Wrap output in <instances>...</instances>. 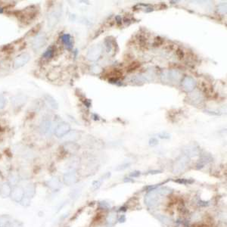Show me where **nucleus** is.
Instances as JSON below:
<instances>
[{"label":"nucleus","instance_id":"1","mask_svg":"<svg viewBox=\"0 0 227 227\" xmlns=\"http://www.w3.org/2000/svg\"><path fill=\"white\" fill-rule=\"evenodd\" d=\"M24 196H25L24 191L23 187L18 186V185H16V186L13 187L10 195L12 201H14L15 202L17 203H20L21 201H22V199L24 198Z\"/></svg>","mask_w":227,"mask_h":227},{"label":"nucleus","instance_id":"2","mask_svg":"<svg viewBox=\"0 0 227 227\" xmlns=\"http://www.w3.org/2000/svg\"><path fill=\"white\" fill-rule=\"evenodd\" d=\"M30 59V55L28 53H23L15 58L13 62V67L15 69H18L24 66Z\"/></svg>","mask_w":227,"mask_h":227},{"label":"nucleus","instance_id":"3","mask_svg":"<svg viewBox=\"0 0 227 227\" xmlns=\"http://www.w3.org/2000/svg\"><path fill=\"white\" fill-rule=\"evenodd\" d=\"M46 37L45 34H39L35 37L34 40H33V43H32V46L33 49L34 50H38L40 48L46 44Z\"/></svg>","mask_w":227,"mask_h":227},{"label":"nucleus","instance_id":"4","mask_svg":"<svg viewBox=\"0 0 227 227\" xmlns=\"http://www.w3.org/2000/svg\"><path fill=\"white\" fill-rule=\"evenodd\" d=\"M70 129H71V127H70L69 124H66V123H63V124L58 125V127L55 129V134L56 135V136L62 137L64 135L69 133Z\"/></svg>","mask_w":227,"mask_h":227},{"label":"nucleus","instance_id":"5","mask_svg":"<svg viewBox=\"0 0 227 227\" xmlns=\"http://www.w3.org/2000/svg\"><path fill=\"white\" fill-rule=\"evenodd\" d=\"M12 186L9 183H4L0 186V196L2 198H6L10 197L11 193H12Z\"/></svg>","mask_w":227,"mask_h":227},{"label":"nucleus","instance_id":"6","mask_svg":"<svg viewBox=\"0 0 227 227\" xmlns=\"http://www.w3.org/2000/svg\"><path fill=\"white\" fill-rule=\"evenodd\" d=\"M101 46H96L89 50L88 55H87V57H88L89 60L96 61L99 58V56L101 55Z\"/></svg>","mask_w":227,"mask_h":227},{"label":"nucleus","instance_id":"7","mask_svg":"<svg viewBox=\"0 0 227 227\" xmlns=\"http://www.w3.org/2000/svg\"><path fill=\"white\" fill-rule=\"evenodd\" d=\"M27 98L24 95H17L12 98V103L14 106L21 107L27 102Z\"/></svg>","mask_w":227,"mask_h":227},{"label":"nucleus","instance_id":"8","mask_svg":"<svg viewBox=\"0 0 227 227\" xmlns=\"http://www.w3.org/2000/svg\"><path fill=\"white\" fill-rule=\"evenodd\" d=\"M24 191V195L26 197L29 198L31 199L32 198L34 197V195H36V186L35 185L32 183H29V184H27L23 188Z\"/></svg>","mask_w":227,"mask_h":227},{"label":"nucleus","instance_id":"9","mask_svg":"<svg viewBox=\"0 0 227 227\" xmlns=\"http://www.w3.org/2000/svg\"><path fill=\"white\" fill-rule=\"evenodd\" d=\"M12 217L8 214L0 215V227H9L12 223Z\"/></svg>","mask_w":227,"mask_h":227},{"label":"nucleus","instance_id":"10","mask_svg":"<svg viewBox=\"0 0 227 227\" xmlns=\"http://www.w3.org/2000/svg\"><path fill=\"white\" fill-rule=\"evenodd\" d=\"M183 86L184 89L186 91H192L194 89L195 86V80L191 77H185L183 81Z\"/></svg>","mask_w":227,"mask_h":227},{"label":"nucleus","instance_id":"11","mask_svg":"<svg viewBox=\"0 0 227 227\" xmlns=\"http://www.w3.org/2000/svg\"><path fill=\"white\" fill-rule=\"evenodd\" d=\"M52 123L49 121H44L41 123L40 126V130L42 133L47 134L51 131Z\"/></svg>","mask_w":227,"mask_h":227},{"label":"nucleus","instance_id":"12","mask_svg":"<svg viewBox=\"0 0 227 227\" xmlns=\"http://www.w3.org/2000/svg\"><path fill=\"white\" fill-rule=\"evenodd\" d=\"M76 181V175L74 173L71 172L64 175V182L67 185H71V184L74 183Z\"/></svg>","mask_w":227,"mask_h":227},{"label":"nucleus","instance_id":"13","mask_svg":"<svg viewBox=\"0 0 227 227\" xmlns=\"http://www.w3.org/2000/svg\"><path fill=\"white\" fill-rule=\"evenodd\" d=\"M61 39H62V42H63V43L64 45H65V46L67 48V49H71V48H72V45H73L72 39H71V37L69 34L62 35Z\"/></svg>","mask_w":227,"mask_h":227},{"label":"nucleus","instance_id":"14","mask_svg":"<svg viewBox=\"0 0 227 227\" xmlns=\"http://www.w3.org/2000/svg\"><path fill=\"white\" fill-rule=\"evenodd\" d=\"M45 99H46V101L47 102L48 105H49L52 108H53V109L58 108V103L56 102V101H55V100L53 99L52 96L46 95V96H45Z\"/></svg>","mask_w":227,"mask_h":227},{"label":"nucleus","instance_id":"15","mask_svg":"<svg viewBox=\"0 0 227 227\" xmlns=\"http://www.w3.org/2000/svg\"><path fill=\"white\" fill-rule=\"evenodd\" d=\"M8 183L10 184L12 186L15 187L17 185V183H19V176L18 175L16 174V173H12V174L10 175L9 178H8Z\"/></svg>","mask_w":227,"mask_h":227},{"label":"nucleus","instance_id":"16","mask_svg":"<svg viewBox=\"0 0 227 227\" xmlns=\"http://www.w3.org/2000/svg\"><path fill=\"white\" fill-rule=\"evenodd\" d=\"M48 186L52 189H58L60 187V183L57 179H52L48 181Z\"/></svg>","mask_w":227,"mask_h":227},{"label":"nucleus","instance_id":"17","mask_svg":"<svg viewBox=\"0 0 227 227\" xmlns=\"http://www.w3.org/2000/svg\"><path fill=\"white\" fill-rule=\"evenodd\" d=\"M175 182L179 184H182V185H186V184L193 183H194V180H186V179H178V180H175Z\"/></svg>","mask_w":227,"mask_h":227},{"label":"nucleus","instance_id":"18","mask_svg":"<svg viewBox=\"0 0 227 227\" xmlns=\"http://www.w3.org/2000/svg\"><path fill=\"white\" fill-rule=\"evenodd\" d=\"M53 54H54V50H53L52 48H49V49L46 50V52L43 54V56L46 58H49L53 56Z\"/></svg>","mask_w":227,"mask_h":227},{"label":"nucleus","instance_id":"19","mask_svg":"<svg viewBox=\"0 0 227 227\" xmlns=\"http://www.w3.org/2000/svg\"><path fill=\"white\" fill-rule=\"evenodd\" d=\"M30 202H31V201H30V198L26 197V196H24V198L22 199V201H21V205H22V206H24V207H28L30 206Z\"/></svg>","mask_w":227,"mask_h":227},{"label":"nucleus","instance_id":"20","mask_svg":"<svg viewBox=\"0 0 227 227\" xmlns=\"http://www.w3.org/2000/svg\"><path fill=\"white\" fill-rule=\"evenodd\" d=\"M9 227H24V224H23L21 221L15 220V221H12Z\"/></svg>","mask_w":227,"mask_h":227},{"label":"nucleus","instance_id":"21","mask_svg":"<svg viewBox=\"0 0 227 227\" xmlns=\"http://www.w3.org/2000/svg\"><path fill=\"white\" fill-rule=\"evenodd\" d=\"M158 137L160 139H169L170 138V135L169 133H166V132H162V133L158 134Z\"/></svg>","mask_w":227,"mask_h":227},{"label":"nucleus","instance_id":"22","mask_svg":"<svg viewBox=\"0 0 227 227\" xmlns=\"http://www.w3.org/2000/svg\"><path fill=\"white\" fill-rule=\"evenodd\" d=\"M5 105V99L4 96L0 95V109H2Z\"/></svg>","mask_w":227,"mask_h":227},{"label":"nucleus","instance_id":"23","mask_svg":"<svg viewBox=\"0 0 227 227\" xmlns=\"http://www.w3.org/2000/svg\"><path fill=\"white\" fill-rule=\"evenodd\" d=\"M162 43H163V40H162L161 38H160V37H158V38L155 39V42H154V46H159L160 45H161Z\"/></svg>","mask_w":227,"mask_h":227},{"label":"nucleus","instance_id":"24","mask_svg":"<svg viewBox=\"0 0 227 227\" xmlns=\"http://www.w3.org/2000/svg\"><path fill=\"white\" fill-rule=\"evenodd\" d=\"M158 144V141L156 138H151L149 140V145L151 146H155Z\"/></svg>","mask_w":227,"mask_h":227},{"label":"nucleus","instance_id":"25","mask_svg":"<svg viewBox=\"0 0 227 227\" xmlns=\"http://www.w3.org/2000/svg\"><path fill=\"white\" fill-rule=\"evenodd\" d=\"M141 175V172L140 171H138V170H136V171H133V172H132L130 174V177H139V176Z\"/></svg>","mask_w":227,"mask_h":227},{"label":"nucleus","instance_id":"26","mask_svg":"<svg viewBox=\"0 0 227 227\" xmlns=\"http://www.w3.org/2000/svg\"><path fill=\"white\" fill-rule=\"evenodd\" d=\"M139 66V64L138 63H133L129 67V71H134L135 69H136Z\"/></svg>","mask_w":227,"mask_h":227},{"label":"nucleus","instance_id":"27","mask_svg":"<svg viewBox=\"0 0 227 227\" xmlns=\"http://www.w3.org/2000/svg\"><path fill=\"white\" fill-rule=\"evenodd\" d=\"M159 185H148V186H146L145 189H146V190L148 191V192H150V191H153L154 189H156L157 187Z\"/></svg>","mask_w":227,"mask_h":227},{"label":"nucleus","instance_id":"28","mask_svg":"<svg viewBox=\"0 0 227 227\" xmlns=\"http://www.w3.org/2000/svg\"><path fill=\"white\" fill-rule=\"evenodd\" d=\"M100 185H101V183H100L99 181H95L93 182V183H92V186H93L94 189H99Z\"/></svg>","mask_w":227,"mask_h":227},{"label":"nucleus","instance_id":"29","mask_svg":"<svg viewBox=\"0 0 227 227\" xmlns=\"http://www.w3.org/2000/svg\"><path fill=\"white\" fill-rule=\"evenodd\" d=\"M129 166H130V164H125L124 165L119 166V167H117L116 170H124L126 169V168H127Z\"/></svg>","mask_w":227,"mask_h":227},{"label":"nucleus","instance_id":"30","mask_svg":"<svg viewBox=\"0 0 227 227\" xmlns=\"http://www.w3.org/2000/svg\"><path fill=\"white\" fill-rule=\"evenodd\" d=\"M115 19H116V21H117V24L118 25H121V23H122V19H121V16L117 15V17H115Z\"/></svg>","mask_w":227,"mask_h":227},{"label":"nucleus","instance_id":"31","mask_svg":"<svg viewBox=\"0 0 227 227\" xmlns=\"http://www.w3.org/2000/svg\"><path fill=\"white\" fill-rule=\"evenodd\" d=\"M176 53H177L178 56L180 57V58H183L184 55H183V51H182L181 49H178V50H177V52H176Z\"/></svg>","mask_w":227,"mask_h":227},{"label":"nucleus","instance_id":"32","mask_svg":"<svg viewBox=\"0 0 227 227\" xmlns=\"http://www.w3.org/2000/svg\"><path fill=\"white\" fill-rule=\"evenodd\" d=\"M209 205V201H199V205L200 206H207Z\"/></svg>","mask_w":227,"mask_h":227},{"label":"nucleus","instance_id":"33","mask_svg":"<svg viewBox=\"0 0 227 227\" xmlns=\"http://www.w3.org/2000/svg\"><path fill=\"white\" fill-rule=\"evenodd\" d=\"M161 173V171L160 170H150L148 171V173H149V174H158V173Z\"/></svg>","mask_w":227,"mask_h":227},{"label":"nucleus","instance_id":"34","mask_svg":"<svg viewBox=\"0 0 227 227\" xmlns=\"http://www.w3.org/2000/svg\"><path fill=\"white\" fill-rule=\"evenodd\" d=\"M126 221V217L124 215H122L121 217V218L119 219V222L120 223H124Z\"/></svg>","mask_w":227,"mask_h":227},{"label":"nucleus","instance_id":"35","mask_svg":"<svg viewBox=\"0 0 227 227\" xmlns=\"http://www.w3.org/2000/svg\"><path fill=\"white\" fill-rule=\"evenodd\" d=\"M124 182H125V183H133L134 180H131L130 178H125L124 179Z\"/></svg>","mask_w":227,"mask_h":227},{"label":"nucleus","instance_id":"36","mask_svg":"<svg viewBox=\"0 0 227 227\" xmlns=\"http://www.w3.org/2000/svg\"><path fill=\"white\" fill-rule=\"evenodd\" d=\"M126 209H127V208H126V207H121V209H120V211H124V212H125V211H126Z\"/></svg>","mask_w":227,"mask_h":227}]
</instances>
